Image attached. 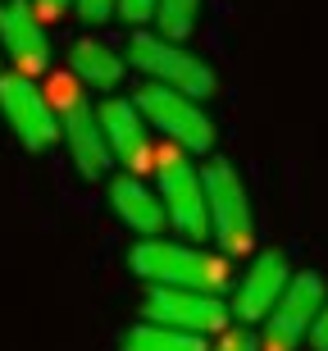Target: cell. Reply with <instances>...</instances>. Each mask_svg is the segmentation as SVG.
Segmentation results:
<instances>
[{
  "label": "cell",
  "mask_w": 328,
  "mask_h": 351,
  "mask_svg": "<svg viewBox=\"0 0 328 351\" xmlns=\"http://www.w3.org/2000/svg\"><path fill=\"white\" fill-rule=\"evenodd\" d=\"M210 351H260V338H255L251 328H223Z\"/></svg>",
  "instance_id": "19"
},
{
  "label": "cell",
  "mask_w": 328,
  "mask_h": 351,
  "mask_svg": "<svg viewBox=\"0 0 328 351\" xmlns=\"http://www.w3.org/2000/svg\"><path fill=\"white\" fill-rule=\"evenodd\" d=\"M288 283H292L288 256H283V251H260V256L251 261V269L242 274V283H237L228 311H233L242 324H260L264 315L278 306V297H283Z\"/></svg>",
  "instance_id": "12"
},
{
  "label": "cell",
  "mask_w": 328,
  "mask_h": 351,
  "mask_svg": "<svg viewBox=\"0 0 328 351\" xmlns=\"http://www.w3.org/2000/svg\"><path fill=\"white\" fill-rule=\"evenodd\" d=\"M328 301V287L319 274H292V283L283 287V297L269 315H264V333H260V351H297L310 338L319 306Z\"/></svg>",
  "instance_id": "7"
},
{
  "label": "cell",
  "mask_w": 328,
  "mask_h": 351,
  "mask_svg": "<svg viewBox=\"0 0 328 351\" xmlns=\"http://www.w3.org/2000/svg\"><path fill=\"white\" fill-rule=\"evenodd\" d=\"M205 201H210V233L223 256H247L255 247V219H251V196L247 182L237 178L228 160H210L205 169Z\"/></svg>",
  "instance_id": "4"
},
{
  "label": "cell",
  "mask_w": 328,
  "mask_h": 351,
  "mask_svg": "<svg viewBox=\"0 0 328 351\" xmlns=\"http://www.w3.org/2000/svg\"><path fill=\"white\" fill-rule=\"evenodd\" d=\"M0 46L18 73L37 78L51 69V37L46 19L32 10V0H0Z\"/></svg>",
  "instance_id": "10"
},
{
  "label": "cell",
  "mask_w": 328,
  "mask_h": 351,
  "mask_svg": "<svg viewBox=\"0 0 328 351\" xmlns=\"http://www.w3.org/2000/svg\"><path fill=\"white\" fill-rule=\"evenodd\" d=\"M32 10H37L41 19H60L64 10H73V0H32Z\"/></svg>",
  "instance_id": "21"
},
{
  "label": "cell",
  "mask_w": 328,
  "mask_h": 351,
  "mask_svg": "<svg viewBox=\"0 0 328 351\" xmlns=\"http://www.w3.org/2000/svg\"><path fill=\"white\" fill-rule=\"evenodd\" d=\"M96 119H101L105 146H110V156H114L118 165H128L132 173L155 169V165H151V160H155V151H151V123H146V114L137 110V101L110 96V101L96 110Z\"/></svg>",
  "instance_id": "11"
},
{
  "label": "cell",
  "mask_w": 328,
  "mask_h": 351,
  "mask_svg": "<svg viewBox=\"0 0 328 351\" xmlns=\"http://www.w3.org/2000/svg\"><path fill=\"white\" fill-rule=\"evenodd\" d=\"M68 69H73V78L82 87H96V91H114L128 73V55H118L114 46L96 37H82L68 46Z\"/></svg>",
  "instance_id": "14"
},
{
  "label": "cell",
  "mask_w": 328,
  "mask_h": 351,
  "mask_svg": "<svg viewBox=\"0 0 328 351\" xmlns=\"http://www.w3.org/2000/svg\"><path fill=\"white\" fill-rule=\"evenodd\" d=\"M114 5H118V0H73V14H78V23L101 27V23L114 19Z\"/></svg>",
  "instance_id": "18"
},
{
  "label": "cell",
  "mask_w": 328,
  "mask_h": 351,
  "mask_svg": "<svg viewBox=\"0 0 328 351\" xmlns=\"http://www.w3.org/2000/svg\"><path fill=\"white\" fill-rule=\"evenodd\" d=\"M155 5H160V0H118L114 14H118V23L146 27V23H155Z\"/></svg>",
  "instance_id": "17"
},
{
  "label": "cell",
  "mask_w": 328,
  "mask_h": 351,
  "mask_svg": "<svg viewBox=\"0 0 328 351\" xmlns=\"http://www.w3.org/2000/svg\"><path fill=\"white\" fill-rule=\"evenodd\" d=\"M123 351H210L201 333H187V328H169V324H146L128 328L123 333Z\"/></svg>",
  "instance_id": "15"
},
{
  "label": "cell",
  "mask_w": 328,
  "mask_h": 351,
  "mask_svg": "<svg viewBox=\"0 0 328 351\" xmlns=\"http://www.w3.org/2000/svg\"><path fill=\"white\" fill-rule=\"evenodd\" d=\"M197 14H201V0H160V5H155L160 37L187 41V37H192V27H197Z\"/></svg>",
  "instance_id": "16"
},
{
  "label": "cell",
  "mask_w": 328,
  "mask_h": 351,
  "mask_svg": "<svg viewBox=\"0 0 328 351\" xmlns=\"http://www.w3.org/2000/svg\"><path fill=\"white\" fill-rule=\"evenodd\" d=\"M123 55H128V64L137 69V73H146L151 82L187 91V96H197V101H205L214 91V69L205 64L201 55L187 51L183 41H169V37H160V32H132Z\"/></svg>",
  "instance_id": "3"
},
{
  "label": "cell",
  "mask_w": 328,
  "mask_h": 351,
  "mask_svg": "<svg viewBox=\"0 0 328 351\" xmlns=\"http://www.w3.org/2000/svg\"><path fill=\"white\" fill-rule=\"evenodd\" d=\"M128 265L137 278L164 287H197V292H223L228 287V256H210L201 247H183V242H160L146 237L128 251Z\"/></svg>",
  "instance_id": "1"
},
{
  "label": "cell",
  "mask_w": 328,
  "mask_h": 351,
  "mask_svg": "<svg viewBox=\"0 0 328 351\" xmlns=\"http://www.w3.org/2000/svg\"><path fill=\"white\" fill-rule=\"evenodd\" d=\"M51 105H55V119H60V137L68 146V160L82 178H101V173L114 165L105 146V132H101V119H96L92 101L82 96V82L78 78H55L51 87Z\"/></svg>",
  "instance_id": "2"
},
{
  "label": "cell",
  "mask_w": 328,
  "mask_h": 351,
  "mask_svg": "<svg viewBox=\"0 0 328 351\" xmlns=\"http://www.w3.org/2000/svg\"><path fill=\"white\" fill-rule=\"evenodd\" d=\"M110 206H114V215L128 223L137 237H160V233H164V223H169L160 192H151L137 173L110 182Z\"/></svg>",
  "instance_id": "13"
},
{
  "label": "cell",
  "mask_w": 328,
  "mask_h": 351,
  "mask_svg": "<svg viewBox=\"0 0 328 351\" xmlns=\"http://www.w3.org/2000/svg\"><path fill=\"white\" fill-rule=\"evenodd\" d=\"M310 347H315V351H328V301L319 306L315 324H310Z\"/></svg>",
  "instance_id": "20"
},
{
  "label": "cell",
  "mask_w": 328,
  "mask_h": 351,
  "mask_svg": "<svg viewBox=\"0 0 328 351\" xmlns=\"http://www.w3.org/2000/svg\"><path fill=\"white\" fill-rule=\"evenodd\" d=\"M0 114L14 128V137L27 151H51L60 142V119H55L51 96L27 78V73H0Z\"/></svg>",
  "instance_id": "8"
},
{
  "label": "cell",
  "mask_w": 328,
  "mask_h": 351,
  "mask_svg": "<svg viewBox=\"0 0 328 351\" xmlns=\"http://www.w3.org/2000/svg\"><path fill=\"white\" fill-rule=\"evenodd\" d=\"M137 110L146 114L151 128H160L173 146H183L187 156H205L214 146L210 114H205L201 101L187 96V91H173V87H164V82H146V87L137 91Z\"/></svg>",
  "instance_id": "5"
},
{
  "label": "cell",
  "mask_w": 328,
  "mask_h": 351,
  "mask_svg": "<svg viewBox=\"0 0 328 351\" xmlns=\"http://www.w3.org/2000/svg\"><path fill=\"white\" fill-rule=\"evenodd\" d=\"M155 178H160V201L164 215L183 237H210V201H205V178L192 160L178 151H160L155 156Z\"/></svg>",
  "instance_id": "6"
},
{
  "label": "cell",
  "mask_w": 328,
  "mask_h": 351,
  "mask_svg": "<svg viewBox=\"0 0 328 351\" xmlns=\"http://www.w3.org/2000/svg\"><path fill=\"white\" fill-rule=\"evenodd\" d=\"M146 319L155 324H169V328H187V333H223L228 328V306H223L219 292H197V287H164V283H151L142 301Z\"/></svg>",
  "instance_id": "9"
}]
</instances>
